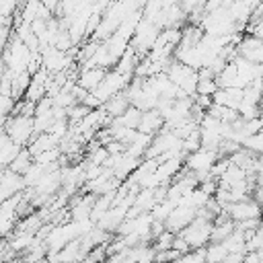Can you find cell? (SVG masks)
I'll return each instance as SVG.
<instances>
[{
	"label": "cell",
	"instance_id": "obj_1",
	"mask_svg": "<svg viewBox=\"0 0 263 263\" xmlns=\"http://www.w3.org/2000/svg\"><path fill=\"white\" fill-rule=\"evenodd\" d=\"M4 134H8L16 144L29 146L31 140L37 136L35 119L31 115H10L4 121Z\"/></svg>",
	"mask_w": 263,
	"mask_h": 263
},
{
	"label": "cell",
	"instance_id": "obj_2",
	"mask_svg": "<svg viewBox=\"0 0 263 263\" xmlns=\"http://www.w3.org/2000/svg\"><path fill=\"white\" fill-rule=\"evenodd\" d=\"M212 230H214V220L205 216H197L187 228H183L179 234L185 236V240L191 245V249H205L212 242Z\"/></svg>",
	"mask_w": 263,
	"mask_h": 263
},
{
	"label": "cell",
	"instance_id": "obj_3",
	"mask_svg": "<svg viewBox=\"0 0 263 263\" xmlns=\"http://www.w3.org/2000/svg\"><path fill=\"white\" fill-rule=\"evenodd\" d=\"M226 212L230 214V218L234 222H242V220H253V218H263V208L257 199L249 197V199H242V201H232Z\"/></svg>",
	"mask_w": 263,
	"mask_h": 263
},
{
	"label": "cell",
	"instance_id": "obj_4",
	"mask_svg": "<svg viewBox=\"0 0 263 263\" xmlns=\"http://www.w3.org/2000/svg\"><path fill=\"white\" fill-rule=\"evenodd\" d=\"M236 53L247 58L253 64H263V39L253 35V33L242 35L238 45H236Z\"/></svg>",
	"mask_w": 263,
	"mask_h": 263
},
{
	"label": "cell",
	"instance_id": "obj_5",
	"mask_svg": "<svg viewBox=\"0 0 263 263\" xmlns=\"http://www.w3.org/2000/svg\"><path fill=\"white\" fill-rule=\"evenodd\" d=\"M197 218V208H193V205H185V203H179L173 212H171V216L166 218V228L168 230H173V232H181L183 228H187L193 220Z\"/></svg>",
	"mask_w": 263,
	"mask_h": 263
},
{
	"label": "cell",
	"instance_id": "obj_6",
	"mask_svg": "<svg viewBox=\"0 0 263 263\" xmlns=\"http://www.w3.org/2000/svg\"><path fill=\"white\" fill-rule=\"evenodd\" d=\"M0 187H2V193H0V195H2V201H4V199H8V197H12V195L23 193V191L27 189V183H25V177H23V175H18V173H14L12 168L4 166Z\"/></svg>",
	"mask_w": 263,
	"mask_h": 263
},
{
	"label": "cell",
	"instance_id": "obj_7",
	"mask_svg": "<svg viewBox=\"0 0 263 263\" xmlns=\"http://www.w3.org/2000/svg\"><path fill=\"white\" fill-rule=\"evenodd\" d=\"M162 127H164V117H162V113L158 109H150V111L142 113V121H140V127H138L140 132L156 136Z\"/></svg>",
	"mask_w": 263,
	"mask_h": 263
},
{
	"label": "cell",
	"instance_id": "obj_8",
	"mask_svg": "<svg viewBox=\"0 0 263 263\" xmlns=\"http://www.w3.org/2000/svg\"><path fill=\"white\" fill-rule=\"evenodd\" d=\"M132 107V101H129V97L125 95V90H121V92H117V95H113L105 105H103V109H105V113L111 117V119H115V117H119V115H123L127 109Z\"/></svg>",
	"mask_w": 263,
	"mask_h": 263
},
{
	"label": "cell",
	"instance_id": "obj_9",
	"mask_svg": "<svg viewBox=\"0 0 263 263\" xmlns=\"http://www.w3.org/2000/svg\"><path fill=\"white\" fill-rule=\"evenodd\" d=\"M107 76V70L105 68H84L82 72H80V76H78V84L80 86H84L86 90H97L99 88V84L103 82V78Z\"/></svg>",
	"mask_w": 263,
	"mask_h": 263
},
{
	"label": "cell",
	"instance_id": "obj_10",
	"mask_svg": "<svg viewBox=\"0 0 263 263\" xmlns=\"http://www.w3.org/2000/svg\"><path fill=\"white\" fill-rule=\"evenodd\" d=\"M25 146L16 144L8 134H2V150H0V160L4 166H10V162L18 156V152L23 150Z\"/></svg>",
	"mask_w": 263,
	"mask_h": 263
},
{
	"label": "cell",
	"instance_id": "obj_11",
	"mask_svg": "<svg viewBox=\"0 0 263 263\" xmlns=\"http://www.w3.org/2000/svg\"><path fill=\"white\" fill-rule=\"evenodd\" d=\"M142 113H144L142 109H138L136 105H132L123 115L111 119V123L123 125V127H129V129H138V127H140V121H142Z\"/></svg>",
	"mask_w": 263,
	"mask_h": 263
},
{
	"label": "cell",
	"instance_id": "obj_12",
	"mask_svg": "<svg viewBox=\"0 0 263 263\" xmlns=\"http://www.w3.org/2000/svg\"><path fill=\"white\" fill-rule=\"evenodd\" d=\"M33 164H35V156L31 154V150H29V148H23V150L18 152V156L10 162V166H8V168H12V171H14V173H18V175H25Z\"/></svg>",
	"mask_w": 263,
	"mask_h": 263
},
{
	"label": "cell",
	"instance_id": "obj_13",
	"mask_svg": "<svg viewBox=\"0 0 263 263\" xmlns=\"http://www.w3.org/2000/svg\"><path fill=\"white\" fill-rule=\"evenodd\" d=\"M203 253H205V261L208 263H222L230 255V251H228V247L224 242H210L203 249Z\"/></svg>",
	"mask_w": 263,
	"mask_h": 263
},
{
	"label": "cell",
	"instance_id": "obj_14",
	"mask_svg": "<svg viewBox=\"0 0 263 263\" xmlns=\"http://www.w3.org/2000/svg\"><path fill=\"white\" fill-rule=\"evenodd\" d=\"M175 263H208V261H205V253H203V249H195V251H189V253L181 255Z\"/></svg>",
	"mask_w": 263,
	"mask_h": 263
},
{
	"label": "cell",
	"instance_id": "obj_15",
	"mask_svg": "<svg viewBox=\"0 0 263 263\" xmlns=\"http://www.w3.org/2000/svg\"><path fill=\"white\" fill-rule=\"evenodd\" d=\"M16 2L18 0H2V14H4V25L10 23V14L16 10Z\"/></svg>",
	"mask_w": 263,
	"mask_h": 263
},
{
	"label": "cell",
	"instance_id": "obj_16",
	"mask_svg": "<svg viewBox=\"0 0 263 263\" xmlns=\"http://www.w3.org/2000/svg\"><path fill=\"white\" fill-rule=\"evenodd\" d=\"M245 255L247 253H230L222 263H242L245 261Z\"/></svg>",
	"mask_w": 263,
	"mask_h": 263
},
{
	"label": "cell",
	"instance_id": "obj_17",
	"mask_svg": "<svg viewBox=\"0 0 263 263\" xmlns=\"http://www.w3.org/2000/svg\"><path fill=\"white\" fill-rule=\"evenodd\" d=\"M41 4H43L45 8H49L51 12H55V10L62 6V0H41Z\"/></svg>",
	"mask_w": 263,
	"mask_h": 263
},
{
	"label": "cell",
	"instance_id": "obj_18",
	"mask_svg": "<svg viewBox=\"0 0 263 263\" xmlns=\"http://www.w3.org/2000/svg\"><path fill=\"white\" fill-rule=\"evenodd\" d=\"M261 86H263V78H261Z\"/></svg>",
	"mask_w": 263,
	"mask_h": 263
}]
</instances>
